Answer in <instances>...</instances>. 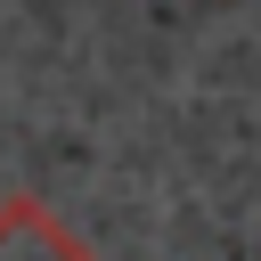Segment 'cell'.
I'll return each instance as SVG.
<instances>
[{"instance_id":"cell-1","label":"cell","mask_w":261,"mask_h":261,"mask_svg":"<svg viewBox=\"0 0 261 261\" xmlns=\"http://www.w3.org/2000/svg\"><path fill=\"white\" fill-rule=\"evenodd\" d=\"M0 261H98L41 196H8L0 204Z\"/></svg>"}]
</instances>
